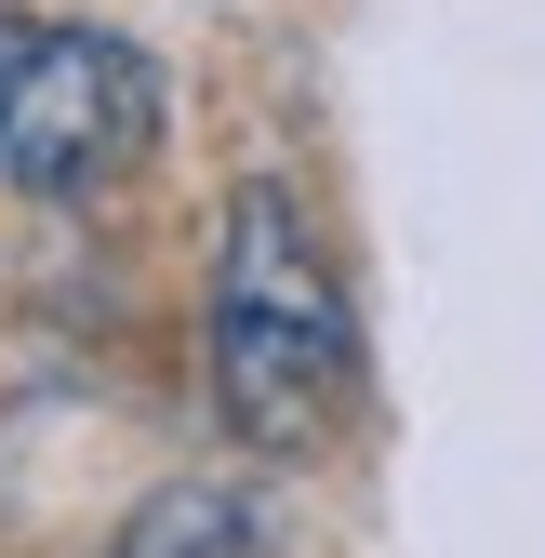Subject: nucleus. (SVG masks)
Listing matches in <instances>:
<instances>
[{
	"label": "nucleus",
	"mask_w": 545,
	"mask_h": 558,
	"mask_svg": "<svg viewBox=\"0 0 545 558\" xmlns=\"http://www.w3.org/2000/svg\"><path fill=\"white\" fill-rule=\"evenodd\" d=\"M120 558H280V545H266V506L240 478H173L120 519Z\"/></svg>",
	"instance_id": "obj_3"
},
{
	"label": "nucleus",
	"mask_w": 545,
	"mask_h": 558,
	"mask_svg": "<svg viewBox=\"0 0 545 558\" xmlns=\"http://www.w3.org/2000/svg\"><path fill=\"white\" fill-rule=\"evenodd\" d=\"M199 386L253 465H306L360 412V306L293 173H240L214 199V279H199Z\"/></svg>",
	"instance_id": "obj_1"
},
{
	"label": "nucleus",
	"mask_w": 545,
	"mask_h": 558,
	"mask_svg": "<svg viewBox=\"0 0 545 558\" xmlns=\"http://www.w3.org/2000/svg\"><path fill=\"white\" fill-rule=\"evenodd\" d=\"M160 133H173V94L147 40L0 0V186L14 199H107L120 173L160 160Z\"/></svg>",
	"instance_id": "obj_2"
}]
</instances>
